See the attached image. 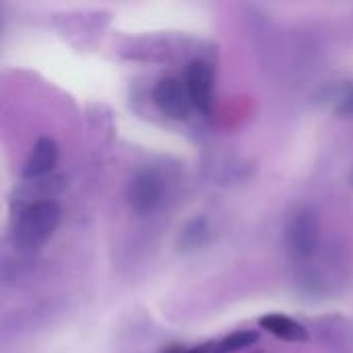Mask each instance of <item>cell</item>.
<instances>
[{
    "mask_svg": "<svg viewBox=\"0 0 353 353\" xmlns=\"http://www.w3.org/2000/svg\"><path fill=\"white\" fill-rule=\"evenodd\" d=\"M259 341L256 331H238L223 339L211 341V353H238L246 347H252Z\"/></svg>",
    "mask_w": 353,
    "mask_h": 353,
    "instance_id": "10",
    "label": "cell"
},
{
    "mask_svg": "<svg viewBox=\"0 0 353 353\" xmlns=\"http://www.w3.org/2000/svg\"><path fill=\"white\" fill-rule=\"evenodd\" d=\"M186 89L192 108L201 114H211L213 110V68L205 60H194L186 68Z\"/></svg>",
    "mask_w": 353,
    "mask_h": 353,
    "instance_id": "6",
    "label": "cell"
},
{
    "mask_svg": "<svg viewBox=\"0 0 353 353\" xmlns=\"http://www.w3.org/2000/svg\"><path fill=\"white\" fill-rule=\"evenodd\" d=\"M161 353H211V341L201 345H170Z\"/></svg>",
    "mask_w": 353,
    "mask_h": 353,
    "instance_id": "11",
    "label": "cell"
},
{
    "mask_svg": "<svg viewBox=\"0 0 353 353\" xmlns=\"http://www.w3.org/2000/svg\"><path fill=\"white\" fill-rule=\"evenodd\" d=\"M165 184L159 172L153 168H143L132 174L126 186V201L128 207L139 215H151L163 203Z\"/></svg>",
    "mask_w": 353,
    "mask_h": 353,
    "instance_id": "3",
    "label": "cell"
},
{
    "mask_svg": "<svg viewBox=\"0 0 353 353\" xmlns=\"http://www.w3.org/2000/svg\"><path fill=\"white\" fill-rule=\"evenodd\" d=\"M60 207L56 201L37 203L27 209H21L14 215L12 244L17 250L33 254L60 225Z\"/></svg>",
    "mask_w": 353,
    "mask_h": 353,
    "instance_id": "1",
    "label": "cell"
},
{
    "mask_svg": "<svg viewBox=\"0 0 353 353\" xmlns=\"http://www.w3.org/2000/svg\"><path fill=\"white\" fill-rule=\"evenodd\" d=\"M337 114L339 116H353V89L347 91L345 95H341L339 105H337Z\"/></svg>",
    "mask_w": 353,
    "mask_h": 353,
    "instance_id": "12",
    "label": "cell"
},
{
    "mask_svg": "<svg viewBox=\"0 0 353 353\" xmlns=\"http://www.w3.org/2000/svg\"><path fill=\"white\" fill-rule=\"evenodd\" d=\"M285 246L292 256L306 261L312 259L321 248V223L319 215L310 207H302L288 219L285 225Z\"/></svg>",
    "mask_w": 353,
    "mask_h": 353,
    "instance_id": "2",
    "label": "cell"
},
{
    "mask_svg": "<svg viewBox=\"0 0 353 353\" xmlns=\"http://www.w3.org/2000/svg\"><path fill=\"white\" fill-rule=\"evenodd\" d=\"M58 143L52 137H41L35 141L25 165H23V180H35L52 176L56 163H58Z\"/></svg>",
    "mask_w": 353,
    "mask_h": 353,
    "instance_id": "7",
    "label": "cell"
},
{
    "mask_svg": "<svg viewBox=\"0 0 353 353\" xmlns=\"http://www.w3.org/2000/svg\"><path fill=\"white\" fill-rule=\"evenodd\" d=\"M66 186H68L66 178L58 176V174H52L46 178H35V180H25L14 190L10 203H12V207H17V213H19L21 209H27L31 205L54 201L58 194H62L66 190Z\"/></svg>",
    "mask_w": 353,
    "mask_h": 353,
    "instance_id": "5",
    "label": "cell"
},
{
    "mask_svg": "<svg viewBox=\"0 0 353 353\" xmlns=\"http://www.w3.org/2000/svg\"><path fill=\"white\" fill-rule=\"evenodd\" d=\"M259 325H261V329H265L273 337L290 341V343H304L310 337L308 329L302 323H298L285 314H267L259 321Z\"/></svg>",
    "mask_w": 353,
    "mask_h": 353,
    "instance_id": "9",
    "label": "cell"
},
{
    "mask_svg": "<svg viewBox=\"0 0 353 353\" xmlns=\"http://www.w3.org/2000/svg\"><path fill=\"white\" fill-rule=\"evenodd\" d=\"M153 103L157 105V110L163 116H168L172 120H184V118H188V114L192 110V101H190L186 83L176 77H165L155 85Z\"/></svg>",
    "mask_w": 353,
    "mask_h": 353,
    "instance_id": "4",
    "label": "cell"
},
{
    "mask_svg": "<svg viewBox=\"0 0 353 353\" xmlns=\"http://www.w3.org/2000/svg\"><path fill=\"white\" fill-rule=\"evenodd\" d=\"M209 242H211V225L205 217L188 219L176 236V248L184 254H194L203 250Z\"/></svg>",
    "mask_w": 353,
    "mask_h": 353,
    "instance_id": "8",
    "label": "cell"
},
{
    "mask_svg": "<svg viewBox=\"0 0 353 353\" xmlns=\"http://www.w3.org/2000/svg\"><path fill=\"white\" fill-rule=\"evenodd\" d=\"M352 184H353V174H352Z\"/></svg>",
    "mask_w": 353,
    "mask_h": 353,
    "instance_id": "13",
    "label": "cell"
}]
</instances>
